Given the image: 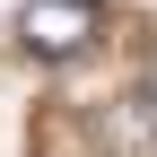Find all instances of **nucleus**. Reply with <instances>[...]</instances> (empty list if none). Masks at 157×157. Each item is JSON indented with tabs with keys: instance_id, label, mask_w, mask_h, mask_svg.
Here are the masks:
<instances>
[{
	"instance_id": "obj_1",
	"label": "nucleus",
	"mask_w": 157,
	"mask_h": 157,
	"mask_svg": "<svg viewBox=\"0 0 157 157\" xmlns=\"http://www.w3.org/2000/svg\"><path fill=\"white\" fill-rule=\"evenodd\" d=\"M87 35H96L87 0H26V9H17V44H26L35 61H70V52H87Z\"/></svg>"
}]
</instances>
